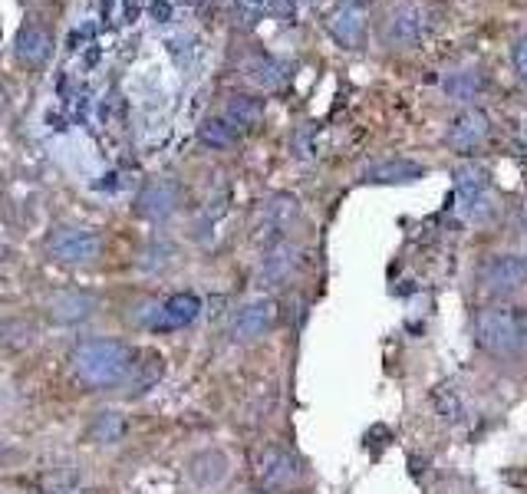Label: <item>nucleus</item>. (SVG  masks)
<instances>
[{"instance_id": "nucleus-10", "label": "nucleus", "mask_w": 527, "mask_h": 494, "mask_svg": "<svg viewBox=\"0 0 527 494\" xmlns=\"http://www.w3.org/2000/svg\"><path fill=\"white\" fill-rule=\"evenodd\" d=\"M330 33L343 50H363L366 47V17L356 7H340L330 17Z\"/></svg>"}, {"instance_id": "nucleus-14", "label": "nucleus", "mask_w": 527, "mask_h": 494, "mask_svg": "<svg viewBox=\"0 0 527 494\" xmlns=\"http://www.w3.org/2000/svg\"><path fill=\"white\" fill-rule=\"evenodd\" d=\"M425 175V168L412 159H386V162H376L373 168H366V182L373 185H409V182H419Z\"/></svg>"}, {"instance_id": "nucleus-19", "label": "nucleus", "mask_w": 527, "mask_h": 494, "mask_svg": "<svg viewBox=\"0 0 527 494\" xmlns=\"http://www.w3.org/2000/svg\"><path fill=\"white\" fill-rule=\"evenodd\" d=\"M241 132L231 126L224 116H208L205 122L198 126V139L208 145V149H228V145L238 142Z\"/></svg>"}, {"instance_id": "nucleus-16", "label": "nucleus", "mask_w": 527, "mask_h": 494, "mask_svg": "<svg viewBox=\"0 0 527 494\" xmlns=\"http://www.w3.org/2000/svg\"><path fill=\"white\" fill-rule=\"evenodd\" d=\"M488 136V116L481 109H465L462 116H455L452 129H448V142L458 149H472Z\"/></svg>"}, {"instance_id": "nucleus-25", "label": "nucleus", "mask_w": 527, "mask_h": 494, "mask_svg": "<svg viewBox=\"0 0 527 494\" xmlns=\"http://www.w3.org/2000/svg\"><path fill=\"white\" fill-rule=\"evenodd\" d=\"M514 66H518L521 80H527V37H521L514 43Z\"/></svg>"}, {"instance_id": "nucleus-20", "label": "nucleus", "mask_w": 527, "mask_h": 494, "mask_svg": "<svg viewBox=\"0 0 527 494\" xmlns=\"http://www.w3.org/2000/svg\"><path fill=\"white\" fill-rule=\"evenodd\" d=\"M145 359H149V363H139V359H136L139 366H132V396H142V392H149L162 379V373H165V363H162L159 353H145Z\"/></svg>"}, {"instance_id": "nucleus-21", "label": "nucleus", "mask_w": 527, "mask_h": 494, "mask_svg": "<svg viewBox=\"0 0 527 494\" xmlns=\"http://www.w3.org/2000/svg\"><path fill=\"white\" fill-rule=\"evenodd\" d=\"M37 340V327L27 320H4L0 323V346H7V350H24Z\"/></svg>"}, {"instance_id": "nucleus-18", "label": "nucleus", "mask_w": 527, "mask_h": 494, "mask_svg": "<svg viewBox=\"0 0 527 494\" xmlns=\"http://www.w3.org/2000/svg\"><path fill=\"white\" fill-rule=\"evenodd\" d=\"M261 116H264V106H261V99L257 96H231L228 109H224V119H228L238 132L257 126Z\"/></svg>"}, {"instance_id": "nucleus-6", "label": "nucleus", "mask_w": 527, "mask_h": 494, "mask_svg": "<svg viewBox=\"0 0 527 494\" xmlns=\"http://www.w3.org/2000/svg\"><path fill=\"white\" fill-rule=\"evenodd\" d=\"M422 37V17H419V7L412 4H396L386 14L383 20V43L396 50H409L416 47Z\"/></svg>"}, {"instance_id": "nucleus-23", "label": "nucleus", "mask_w": 527, "mask_h": 494, "mask_svg": "<svg viewBox=\"0 0 527 494\" xmlns=\"http://www.w3.org/2000/svg\"><path fill=\"white\" fill-rule=\"evenodd\" d=\"M445 89H448V96H455V99H472L478 89V76L475 73H455L452 80L445 83Z\"/></svg>"}, {"instance_id": "nucleus-22", "label": "nucleus", "mask_w": 527, "mask_h": 494, "mask_svg": "<svg viewBox=\"0 0 527 494\" xmlns=\"http://www.w3.org/2000/svg\"><path fill=\"white\" fill-rule=\"evenodd\" d=\"M294 267H297V251H294V247H287V244H280V247H274V254L267 257L264 274L271 280H284L290 271H294Z\"/></svg>"}, {"instance_id": "nucleus-1", "label": "nucleus", "mask_w": 527, "mask_h": 494, "mask_svg": "<svg viewBox=\"0 0 527 494\" xmlns=\"http://www.w3.org/2000/svg\"><path fill=\"white\" fill-rule=\"evenodd\" d=\"M70 363L83 386L112 389V386H122L132 376L136 353H132L122 340H106V336H99V340L76 343Z\"/></svg>"}, {"instance_id": "nucleus-11", "label": "nucleus", "mask_w": 527, "mask_h": 494, "mask_svg": "<svg viewBox=\"0 0 527 494\" xmlns=\"http://www.w3.org/2000/svg\"><path fill=\"white\" fill-rule=\"evenodd\" d=\"M228 471H231L228 455L215 452V448L192 455V462H188V478H192L198 488H215V485H221V481L228 478Z\"/></svg>"}, {"instance_id": "nucleus-26", "label": "nucleus", "mask_w": 527, "mask_h": 494, "mask_svg": "<svg viewBox=\"0 0 527 494\" xmlns=\"http://www.w3.org/2000/svg\"><path fill=\"white\" fill-rule=\"evenodd\" d=\"M4 455H7V452H4V445H0V462H4Z\"/></svg>"}, {"instance_id": "nucleus-3", "label": "nucleus", "mask_w": 527, "mask_h": 494, "mask_svg": "<svg viewBox=\"0 0 527 494\" xmlns=\"http://www.w3.org/2000/svg\"><path fill=\"white\" fill-rule=\"evenodd\" d=\"M47 254L56 264H93L103 254V238L93 228H76V224H60L50 231Z\"/></svg>"}, {"instance_id": "nucleus-27", "label": "nucleus", "mask_w": 527, "mask_h": 494, "mask_svg": "<svg viewBox=\"0 0 527 494\" xmlns=\"http://www.w3.org/2000/svg\"><path fill=\"white\" fill-rule=\"evenodd\" d=\"M0 106H4V93H0Z\"/></svg>"}, {"instance_id": "nucleus-12", "label": "nucleus", "mask_w": 527, "mask_h": 494, "mask_svg": "<svg viewBox=\"0 0 527 494\" xmlns=\"http://www.w3.org/2000/svg\"><path fill=\"white\" fill-rule=\"evenodd\" d=\"M93 310H96V297L80 294V290H63V294H56L50 300V320L63 323V327L93 317Z\"/></svg>"}, {"instance_id": "nucleus-8", "label": "nucleus", "mask_w": 527, "mask_h": 494, "mask_svg": "<svg viewBox=\"0 0 527 494\" xmlns=\"http://www.w3.org/2000/svg\"><path fill=\"white\" fill-rule=\"evenodd\" d=\"M178 201H182V192L172 178H159V182H149L139 192L136 198V215L142 218H152V221H162L168 215H175Z\"/></svg>"}, {"instance_id": "nucleus-7", "label": "nucleus", "mask_w": 527, "mask_h": 494, "mask_svg": "<svg viewBox=\"0 0 527 494\" xmlns=\"http://www.w3.org/2000/svg\"><path fill=\"white\" fill-rule=\"evenodd\" d=\"M277 323V303L274 300H254L248 307L238 310V317L231 323V336L234 343H251L261 340V336Z\"/></svg>"}, {"instance_id": "nucleus-13", "label": "nucleus", "mask_w": 527, "mask_h": 494, "mask_svg": "<svg viewBox=\"0 0 527 494\" xmlns=\"http://www.w3.org/2000/svg\"><path fill=\"white\" fill-rule=\"evenodd\" d=\"M14 47H17V60L24 66H43L50 60V53H53V37L43 27L27 24L24 30L17 33Z\"/></svg>"}, {"instance_id": "nucleus-15", "label": "nucleus", "mask_w": 527, "mask_h": 494, "mask_svg": "<svg viewBox=\"0 0 527 494\" xmlns=\"http://www.w3.org/2000/svg\"><path fill=\"white\" fill-rule=\"evenodd\" d=\"M261 478H264L267 488L284 491V488H290L300 478V465L294 462V455L284 452V448H267Z\"/></svg>"}, {"instance_id": "nucleus-4", "label": "nucleus", "mask_w": 527, "mask_h": 494, "mask_svg": "<svg viewBox=\"0 0 527 494\" xmlns=\"http://www.w3.org/2000/svg\"><path fill=\"white\" fill-rule=\"evenodd\" d=\"M478 280H481V287H485V294L511 297V294H518L521 287H527V261L518 254H498L481 264Z\"/></svg>"}, {"instance_id": "nucleus-2", "label": "nucleus", "mask_w": 527, "mask_h": 494, "mask_svg": "<svg viewBox=\"0 0 527 494\" xmlns=\"http://www.w3.org/2000/svg\"><path fill=\"white\" fill-rule=\"evenodd\" d=\"M475 336L491 356H518L527 350V313L521 307H485L475 317Z\"/></svg>"}, {"instance_id": "nucleus-17", "label": "nucleus", "mask_w": 527, "mask_h": 494, "mask_svg": "<svg viewBox=\"0 0 527 494\" xmlns=\"http://www.w3.org/2000/svg\"><path fill=\"white\" fill-rule=\"evenodd\" d=\"M86 435L96 445H112V442H119L122 435H126V419H122L119 412L103 409V412H96L93 422L86 425Z\"/></svg>"}, {"instance_id": "nucleus-9", "label": "nucleus", "mask_w": 527, "mask_h": 494, "mask_svg": "<svg viewBox=\"0 0 527 494\" xmlns=\"http://www.w3.org/2000/svg\"><path fill=\"white\" fill-rule=\"evenodd\" d=\"M201 313V297L192 290H178L172 294L152 317V330H182L188 323H195Z\"/></svg>"}, {"instance_id": "nucleus-24", "label": "nucleus", "mask_w": 527, "mask_h": 494, "mask_svg": "<svg viewBox=\"0 0 527 494\" xmlns=\"http://www.w3.org/2000/svg\"><path fill=\"white\" fill-rule=\"evenodd\" d=\"M238 7H241V14L261 17L267 10H280V0H238Z\"/></svg>"}, {"instance_id": "nucleus-5", "label": "nucleus", "mask_w": 527, "mask_h": 494, "mask_svg": "<svg viewBox=\"0 0 527 494\" xmlns=\"http://www.w3.org/2000/svg\"><path fill=\"white\" fill-rule=\"evenodd\" d=\"M455 195L462 201V211L468 218H481L488 211L491 198V182H488V168L478 162H462L455 165Z\"/></svg>"}]
</instances>
